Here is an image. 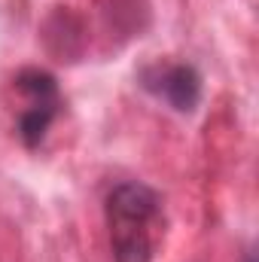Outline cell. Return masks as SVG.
I'll use <instances>...</instances> for the list:
<instances>
[{"label":"cell","mask_w":259,"mask_h":262,"mask_svg":"<svg viewBox=\"0 0 259 262\" xmlns=\"http://www.w3.org/2000/svg\"><path fill=\"white\" fill-rule=\"evenodd\" d=\"M107 229L116 262H153L162 232V201L143 183H119L107 195Z\"/></svg>","instance_id":"obj_1"},{"label":"cell","mask_w":259,"mask_h":262,"mask_svg":"<svg viewBox=\"0 0 259 262\" xmlns=\"http://www.w3.org/2000/svg\"><path fill=\"white\" fill-rule=\"evenodd\" d=\"M15 85L28 98V110L18 116V137L28 146H37L58 113V85L43 70H21Z\"/></svg>","instance_id":"obj_2"},{"label":"cell","mask_w":259,"mask_h":262,"mask_svg":"<svg viewBox=\"0 0 259 262\" xmlns=\"http://www.w3.org/2000/svg\"><path fill=\"white\" fill-rule=\"evenodd\" d=\"M143 85L180 113L195 110L201 101V76L192 64H153L143 70Z\"/></svg>","instance_id":"obj_3"}]
</instances>
